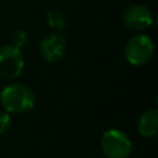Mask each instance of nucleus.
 Listing matches in <instances>:
<instances>
[{
    "mask_svg": "<svg viewBox=\"0 0 158 158\" xmlns=\"http://www.w3.org/2000/svg\"><path fill=\"white\" fill-rule=\"evenodd\" d=\"M35 94L27 85L14 83L6 85L0 93V102L9 114H22L35 106Z\"/></svg>",
    "mask_w": 158,
    "mask_h": 158,
    "instance_id": "f257e3e1",
    "label": "nucleus"
},
{
    "mask_svg": "<svg viewBox=\"0 0 158 158\" xmlns=\"http://www.w3.org/2000/svg\"><path fill=\"white\" fill-rule=\"evenodd\" d=\"M154 54V43L147 35H136L131 37L123 49L126 60L132 65H143Z\"/></svg>",
    "mask_w": 158,
    "mask_h": 158,
    "instance_id": "f03ea898",
    "label": "nucleus"
},
{
    "mask_svg": "<svg viewBox=\"0 0 158 158\" xmlns=\"http://www.w3.org/2000/svg\"><path fill=\"white\" fill-rule=\"evenodd\" d=\"M100 147L106 158H127L132 152L130 138L123 132L115 128L102 133Z\"/></svg>",
    "mask_w": 158,
    "mask_h": 158,
    "instance_id": "7ed1b4c3",
    "label": "nucleus"
},
{
    "mask_svg": "<svg viewBox=\"0 0 158 158\" xmlns=\"http://www.w3.org/2000/svg\"><path fill=\"white\" fill-rule=\"evenodd\" d=\"M25 67L23 54L20 48L6 44L0 48V77L16 79L21 75Z\"/></svg>",
    "mask_w": 158,
    "mask_h": 158,
    "instance_id": "20e7f679",
    "label": "nucleus"
},
{
    "mask_svg": "<svg viewBox=\"0 0 158 158\" xmlns=\"http://www.w3.org/2000/svg\"><path fill=\"white\" fill-rule=\"evenodd\" d=\"M122 21L126 27L133 31H142L153 23V15L152 11L142 5V4H133L125 9L122 12Z\"/></svg>",
    "mask_w": 158,
    "mask_h": 158,
    "instance_id": "39448f33",
    "label": "nucleus"
},
{
    "mask_svg": "<svg viewBox=\"0 0 158 158\" xmlns=\"http://www.w3.org/2000/svg\"><path fill=\"white\" fill-rule=\"evenodd\" d=\"M67 51V40L60 33H48L40 42V54L48 62L54 63L59 60Z\"/></svg>",
    "mask_w": 158,
    "mask_h": 158,
    "instance_id": "423d86ee",
    "label": "nucleus"
},
{
    "mask_svg": "<svg viewBox=\"0 0 158 158\" xmlns=\"http://www.w3.org/2000/svg\"><path fill=\"white\" fill-rule=\"evenodd\" d=\"M138 132L144 137H154L158 132V110L144 111L138 120Z\"/></svg>",
    "mask_w": 158,
    "mask_h": 158,
    "instance_id": "0eeeda50",
    "label": "nucleus"
},
{
    "mask_svg": "<svg viewBox=\"0 0 158 158\" xmlns=\"http://www.w3.org/2000/svg\"><path fill=\"white\" fill-rule=\"evenodd\" d=\"M47 23L49 27H52L53 30H57V31H63L67 28V17L65 15L60 11V10H57V9H53V10H49L47 12Z\"/></svg>",
    "mask_w": 158,
    "mask_h": 158,
    "instance_id": "6e6552de",
    "label": "nucleus"
},
{
    "mask_svg": "<svg viewBox=\"0 0 158 158\" xmlns=\"http://www.w3.org/2000/svg\"><path fill=\"white\" fill-rule=\"evenodd\" d=\"M28 42V35L25 30H17L16 32H14L12 37H11V43L12 46L17 47V48H22L27 44Z\"/></svg>",
    "mask_w": 158,
    "mask_h": 158,
    "instance_id": "1a4fd4ad",
    "label": "nucleus"
},
{
    "mask_svg": "<svg viewBox=\"0 0 158 158\" xmlns=\"http://www.w3.org/2000/svg\"><path fill=\"white\" fill-rule=\"evenodd\" d=\"M11 126L10 114L6 111H0V135H4Z\"/></svg>",
    "mask_w": 158,
    "mask_h": 158,
    "instance_id": "9d476101",
    "label": "nucleus"
}]
</instances>
